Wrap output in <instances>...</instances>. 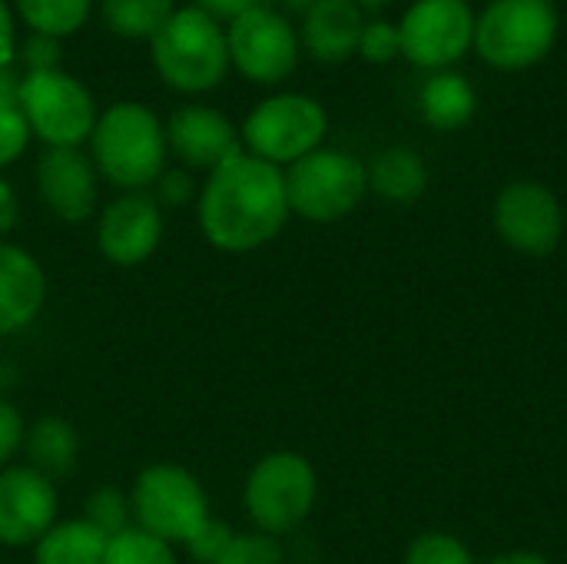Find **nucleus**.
Returning a JSON list of instances; mask_svg holds the SVG:
<instances>
[{
  "instance_id": "nucleus-1",
  "label": "nucleus",
  "mask_w": 567,
  "mask_h": 564,
  "mask_svg": "<svg viewBox=\"0 0 567 564\" xmlns=\"http://www.w3.org/2000/svg\"><path fill=\"white\" fill-rule=\"evenodd\" d=\"M289 216L286 173L246 150L206 173L196 196L199 229L219 253L262 249L282 233Z\"/></svg>"
},
{
  "instance_id": "nucleus-2",
  "label": "nucleus",
  "mask_w": 567,
  "mask_h": 564,
  "mask_svg": "<svg viewBox=\"0 0 567 564\" xmlns=\"http://www.w3.org/2000/svg\"><path fill=\"white\" fill-rule=\"evenodd\" d=\"M166 123L143 103L120 100L96 116L90 160L96 173L123 193H140L166 170Z\"/></svg>"
},
{
  "instance_id": "nucleus-3",
  "label": "nucleus",
  "mask_w": 567,
  "mask_h": 564,
  "mask_svg": "<svg viewBox=\"0 0 567 564\" xmlns=\"http://www.w3.org/2000/svg\"><path fill=\"white\" fill-rule=\"evenodd\" d=\"M156 76L186 96L216 90L229 73L226 27L199 7H176L166 27L150 40Z\"/></svg>"
},
{
  "instance_id": "nucleus-4",
  "label": "nucleus",
  "mask_w": 567,
  "mask_h": 564,
  "mask_svg": "<svg viewBox=\"0 0 567 564\" xmlns=\"http://www.w3.org/2000/svg\"><path fill=\"white\" fill-rule=\"evenodd\" d=\"M558 30V10L545 0H492L475 13V50L488 66L518 73L555 50Z\"/></svg>"
},
{
  "instance_id": "nucleus-5",
  "label": "nucleus",
  "mask_w": 567,
  "mask_h": 564,
  "mask_svg": "<svg viewBox=\"0 0 567 564\" xmlns=\"http://www.w3.org/2000/svg\"><path fill=\"white\" fill-rule=\"evenodd\" d=\"M17 106L30 126V136L53 150H80L90 143L100 116L90 86L66 70L23 73L17 86Z\"/></svg>"
},
{
  "instance_id": "nucleus-6",
  "label": "nucleus",
  "mask_w": 567,
  "mask_h": 564,
  "mask_svg": "<svg viewBox=\"0 0 567 564\" xmlns=\"http://www.w3.org/2000/svg\"><path fill=\"white\" fill-rule=\"evenodd\" d=\"M133 525L166 545H186V539L209 519V495L203 482L183 465H150L136 475Z\"/></svg>"
},
{
  "instance_id": "nucleus-7",
  "label": "nucleus",
  "mask_w": 567,
  "mask_h": 564,
  "mask_svg": "<svg viewBox=\"0 0 567 564\" xmlns=\"http://www.w3.org/2000/svg\"><path fill=\"white\" fill-rule=\"evenodd\" d=\"M326 130L329 116L319 100L306 93H276L249 110L239 136L246 153L282 170L316 153L326 140Z\"/></svg>"
},
{
  "instance_id": "nucleus-8",
  "label": "nucleus",
  "mask_w": 567,
  "mask_h": 564,
  "mask_svg": "<svg viewBox=\"0 0 567 564\" xmlns=\"http://www.w3.org/2000/svg\"><path fill=\"white\" fill-rule=\"evenodd\" d=\"M319 482L316 469L299 452L262 455L243 489L246 512L262 535H286L302 525L316 505Z\"/></svg>"
},
{
  "instance_id": "nucleus-9",
  "label": "nucleus",
  "mask_w": 567,
  "mask_h": 564,
  "mask_svg": "<svg viewBox=\"0 0 567 564\" xmlns=\"http://www.w3.org/2000/svg\"><path fill=\"white\" fill-rule=\"evenodd\" d=\"M289 213L309 223H336L349 216L369 193L365 166L342 150H316L286 166Z\"/></svg>"
},
{
  "instance_id": "nucleus-10",
  "label": "nucleus",
  "mask_w": 567,
  "mask_h": 564,
  "mask_svg": "<svg viewBox=\"0 0 567 564\" xmlns=\"http://www.w3.org/2000/svg\"><path fill=\"white\" fill-rule=\"evenodd\" d=\"M226 47L229 66L262 86L289 80L302 57L299 30L292 27V20L266 3L226 23Z\"/></svg>"
},
{
  "instance_id": "nucleus-11",
  "label": "nucleus",
  "mask_w": 567,
  "mask_h": 564,
  "mask_svg": "<svg viewBox=\"0 0 567 564\" xmlns=\"http://www.w3.org/2000/svg\"><path fill=\"white\" fill-rule=\"evenodd\" d=\"M402 57L442 73L475 47V10L468 0H415L399 20Z\"/></svg>"
},
{
  "instance_id": "nucleus-12",
  "label": "nucleus",
  "mask_w": 567,
  "mask_h": 564,
  "mask_svg": "<svg viewBox=\"0 0 567 564\" xmlns=\"http://www.w3.org/2000/svg\"><path fill=\"white\" fill-rule=\"evenodd\" d=\"M495 229L515 253L551 256L565 233V213L545 183L515 180L495 199Z\"/></svg>"
},
{
  "instance_id": "nucleus-13",
  "label": "nucleus",
  "mask_w": 567,
  "mask_h": 564,
  "mask_svg": "<svg viewBox=\"0 0 567 564\" xmlns=\"http://www.w3.org/2000/svg\"><path fill=\"white\" fill-rule=\"evenodd\" d=\"M56 482L30 465L0 469V545H37L56 525Z\"/></svg>"
},
{
  "instance_id": "nucleus-14",
  "label": "nucleus",
  "mask_w": 567,
  "mask_h": 564,
  "mask_svg": "<svg viewBox=\"0 0 567 564\" xmlns=\"http://www.w3.org/2000/svg\"><path fill=\"white\" fill-rule=\"evenodd\" d=\"M163 243V209L153 193H123L100 209L96 249L113 266H140Z\"/></svg>"
},
{
  "instance_id": "nucleus-15",
  "label": "nucleus",
  "mask_w": 567,
  "mask_h": 564,
  "mask_svg": "<svg viewBox=\"0 0 567 564\" xmlns=\"http://www.w3.org/2000/svg\"><path fill=\"white\" fill-rule=\"evenodd\" d=\"M166 146L183 163V170L213 173L216 166L243 153V136L223 110L186 103L166 120Z\"/></svg>"
},
{
  "instance_id": "nucleus-16",
  "label": "nucleus",
  "mask_w": 567,
  "mask_h": 564,
  "mask_svg": "<svg viewBox=\"0 0 567 564\" xmlns=\"http://www.w3.org/2000/svg\"><path fill=\"white\" fill-rule=\"evenodd\" d=\"M37 193L56 219L83 223L96 209L100 173L83 150L43 146L37 160Z\"/></svg>"
},
{
  "instance_id": "nucleus-17",
  "label": "nucleus",
  "mask_w": 567,
  "mask_h": 564,
  "mask_svg": "<svg viewBox=\"0 0 567 564\" xmlns=\"http://www.w3.org/2000/svg\"><path fill=\"white\" fill-rule=\"evenodd\" d=\"M47 302L43 266L17 243L0 239V336L23 332Z\"/></svg>"
},
{
  "instance_id": "nucleus-18",
  "label": "nucleus",
  "mask_w": 567,
  "mask_h": 564,
  "mask_svg": "<svg viewBox=\"0 0 567 564\" xmlns=\"http://www.w3.org/2000/svg\"><path fill=\"white\" fill-rule=\"evenodd\" d=\"M365 17L355 0H319L302 13L299 43L319 63H346L359 50Z\"/></svg>"
},
{
  "instance_id": "nucleus-19",
  "label": "nucleus",
  "mask_w": 567,
  "mask_h": 564,
  "mask_svg": "<svg viewBox=\"0 0 567 564\" xmlns=\"http://www.w3.org/2000/svg\"><path fill=\"white\" fill-rule=\"evenodd\" d=\"M27 465L37 469L40 475H47L50 482L66 479L76 469L80 459V435L73 429V422L60 419V416H43L27 429Z\"/></svg>"
},
{
  "instance_id": "nucleus-20",
  "label": "nucleus",
  "mask_w": 567,
  "mask_h": 564,
  "mask_svg": "<svg viewBox=\"0 0 567 564\" xmlns=\"http://www.w3.org/2000/svg\"><path fill=\"white\" fill-rule=\"evenodd\" d=\"M365 176H369V189L375 196L399 203V206L422 199L429 189V170H425L422 156L405 146H392V150L379 153L372 160V166H365Z\"/></svg>"
},
{
  "instance_id": "nucleus-21",
  "label": "nucleus",
  "mask_w": 567,
  "mask_h": 564,
  "mask_svg": "<svg viewBox=\"0 0 567 564\" xmlns=\"http://www.w3.org/2000/svg\"><path fill=\"white\" fill-rule=\"evenodd\" d=\"M419 110L429 126L449 133V130H462L475 116L478 96H475V86L462 73L442 70L425 80V86L419 93Z\"/></svg>"
},
{
  "instance_id": "nucleus-22",
  "label": "nucleus",
  "mask_w": 567,
  "mask_h": 564,
  "mask_svg": "<svg viewBox=\"0 0 567 564\" xmlns=\"http://www.w3.org/2000/svg\"><path fill=\"white\" fill-rule=\"evenodd\" d=\"M110 539L96 532L86 519L56 522L37 545L33 562L37 564H103Z\"/></svg>"
},
{
  "instance_id": "nucleus-23",
  "label": "nucleus",
  "mask_w": 567,
  "mask_h": 564,
  "mask_svg": "<svg viewBox=\"0 0 567 564\" xmlns=\"http://www.w3.org/2000/svg\"><path fill=\"white\" fill-rule=\"evenodd\" d=\"M173 0H100L103 23L123 40H153L173 17Z\"/></svg>"
},
{
  "instance_id": "nucleus-24",
  "label": "nucleus",
  "mask_w": 567,
  "mask_h": 564,
  "mask_svg": "<svg viewBox=\"0 0 567 564\" xmlns=\"http://www.w3.org/2000/svg\"><path fill=\"white\" fill-rule=\"evenodd\" d=\"M93 0H13V13L30 27V33L43 37H73L90 20Z\"/></svg>"
},
{
  "instance_id": "nucleus-25",
  "label": "nucleus",
  "mask_w": 567,
  "mask_h": 564,
  "mask_svg": "<svg viewBox=\"0 0 567 564\" xmlns=\"http://www.w3.org/2000/svg\"><path fill=\"white\" fill-rule=\"evenodd\" d=\"M103 564H179L176 562V552L173 545L140 532V529H130L116 539H110L106 545V555Z\"/></svg>"
},
{
  "instance_id": "nucleus-26",
  "label": "nucleus",
  "mask_w": 567,
  "mask_h": 564,
  "mask_svg": "<svg viewBox=\"0 0 567 564\" xmlns=\"http://www.w3.org/2000/svg\"><path fill=\"white\" fill-rule=\"evenodd\" d=\"M96 532H103L106 539H116L133 525V505L123 492L116 489H96L90 499H86V515H83Z\"/></svg>"
},
{
  "instance_id": "nucleus-27",
  "label": "nucleus",
  "mask_w": 567,
  "mask_h": 564,
  "mask_svg": "<svg viewBox=\"0 0 567 564\" xmlns=\"http://www.w3.org/2000/svg\"><path fill=\"white\" fill-rule=\"evenodd\" d=\"M405 564H475V558L455 535L425 532L409 545Z\"/></svg>"
},
{
  "instance_id": "nucleus-28",
  "label": "nucleus",
  "mask_w": 567,
  "mask_h": 564,
  "mask_svg": "<svg viewBox=\"0 0 567 564\" xmlns=\"http://www.w3.org/2000/svg\"><path fill=\"white\" fill-rule=\"evenodd\" d=\"M213 564H282V548L272 535L246 532V535H233L226 552Z\"/></svg>"
},
{
  "instance_id": "nucleus-29",
  "label": "nucleus",
  "mask_w": 567,
  "mask_h": 564,
  "mask_svg": "<svg viewBox=\"0 0 567 564\" xmlns=\"http://www.w3.org/2000/svg\"><path fill=\"white\" fill-rule=\"evenodd\" d=\"M362 60L369 63H392L395 57H402V40H399V23L389 20H365L362 37H359V50Z\"/></svg>"
},
{
  "instance_id": "nucleus-30",
  "label": "nucleus",
  "mask_w": 567,
  "mask_h": 564,
  "mask_svg": "<svg viewBox=\"0 0 567 564\" xmlns=\"http://www.w3.org/2000/svg\"><path fill=\"white\" fill-rule=\"evenodd\" d=\"M27 143H30V126H27L20 106L17 103L0 106V173L23 156Z\"/></svg>"
},
{
  "instance_id": "nucleus-31",
  "label": "nucleus",
  "mask_w": 567,
  "mask_h": 564,
  "mask_svg": "<svg viewBox=\"0 0 567 564\" xmlns=\"http://www.w3.org/2000/svg\"><path fill=\"white\" fill-rule=\"evenodd\" d=\"M233 529L226 525V522H219V519H206L189 539H186V552L193 555V562L199 564H213L223 552H226V545L233 542Z\"/></svg>"
},
{
  "instance_id": "nucleus-32",
  "label": "nucleus",
  "mask_w": 567,
  "mask_h": 564,
  "mask_svg": "<svg viewBox=\"0 0 567 564\" xmlns=\"http://www.w3.org/2000/svg\"><path fill=\"white\" fill-rule=\"evenodd\" d=\"M17 60L27 66V73H50V70H63V47L56 37H43V33H30L27 40H20L17 47Z\"/></svg>"
},
{
  "instance_id": "nucleus-33",
  "label": "nucleus",
  "mask_w": 567,
  "mask_h": 564,
  "mask_svg": "<svg viewBox=\"0 0 567 564\" xmlns=\"http://www.w3.org/2000/svg\"><path fill=\"white\" fill-rule=\"evenodd\" d=\"M153 186H156L153 199L159 203V209H163V206L179 209V206H186V203H193V199L199 196V189H196V183H193L189 170H183V166L163 170V173H159V180H156Z\"/></svg>"
},
{
  "instance_id": "nucleus-34",
  "label": "nucleus",
  "mask_w": 567,
  "mask_h": 564,
  "mask_svg": "<svg viewBox=\"0 0 567 564\" xmlns=\"http://www.w3.org/2000/svg\"><path fill=\"white\" fill-rule=\"evenodd\" d=\"M27 442V422L23 416L0 399V469H7L13 462V455L23 449Z\"/></svg>"
},
{
  "instance_id": "nucleus-35",
  "label": "nucleus",
  "mask_w": 567,
  "mask_h": 564,
  "mask_svg": "<svg viewBox=\"0 0 567 564\" xmlns=\"http://www.w3.org/2000/svg\"><path fill=\"white\" fill-rule=\"evenodd\" d=\"M17 13L7 0H0V70H13L17 63Z\"/></svg>"
},
{
  "instance_id": "nucleus-36",
  "label": "nucleus",
  "mask_w": 567,
  "mask_h": 564,
  "mask_svg": "<svg viewBox=\"0 0 567 564\" xmlns=\"http://www.w3.org/2000/svg\"><path fill=\"white\" fill-rule=\"evenodd\" d=\"M262 0H193V7H199L203 13L216 17L219 23H229V20H236L239 13H246V10H252Z\"/></svg>"
},
{
  "instance_id": "nucleus-37",
  "label": "nucleus",
  "mask_w": 567,
  "mask_h": 564,
  "mask_svg": "<svg viewBox=\"0 0 567 564\" xmlns=\"http://www.w3.org/2000/svg\"><path fill=\"white\" fill-rule=\"evenodd\" d=\"M20 223V199L10 180L0 176V236H7Z\"/></svg>"
},
{
  "instance_id": "nucleus-38",
  "label": "nucleus",
  "mask_w": 567,
  "mask_h": 564,
  "mask_svg": "<svg viewBox=\"0 0 567 564\" xmlns=\"http://www.w3.org/2000/svg\"><path fill=\"white\" fill-rule=\"evenodd\" d=\"M17 86H20V76L13 70H0V106L17 103Z\"/></svg>"
},
{
  "instance_id": "nucleus-39",
  "label": "nucleus",
  "mask_w": 567,
  "mask_h": 564,
  "mask_svg": "<svg viewBox=\"0 0 567 564\" xmlns=\"http://www.w3.org/2000/svg\"><path fill=\"white\" fill-rule=\"evenodd\" d=\"M488 564H548L542 555H535V552H512V555H498L495 562Z\"/></svg>"
},
{
  "instance_id": "nucleus-40",
  "label": "nucleus",
  "mask_w": 567,
  "mask_h": 564,
  "mask_svg": "<svg viewBox=\"0 0 567 564\" xmlns=\"http://www.w3.org/2000/svg\"><path fill=\"white\" fill-rule=\"evenodd\" d=\"M312 3H319V0H282V7L286 10H296V13H306Z\"/></svg>"
},
{
  "instance_id": "nucleus-41",
  "label": "nucleus",
  "mask_w": 567,
  "mask_h": 564,
  "mask_svg": "<svg viewBox=\"0 0 567 564\" xmlns=\"http://www.w3.org/2000/svg\"><path fill=\"white\" fill-rule=\"evenodd\" d=\"M359 7H382V3H389V0H355Z\"/></svg>"
},
{
  "instance_id": "nucleus-42",
  "label": "nucleus",
  "mask_w": 567,
  "mask_h": 564,
  "mask_svg": "<svg viewBox=\"0 0 567 564\" xmlns=\"http://www.w3.org/2000/svg\"><path fill=\"white\" fill-rule=\"evenodd\" d=\"M545 3H551V7H555V3H558V0H545Z\"/></svg>"
}]
</instances>
